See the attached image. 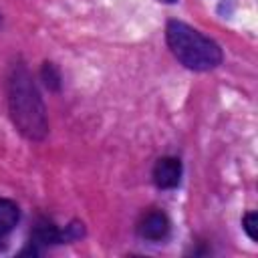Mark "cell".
Listing matches in <instances>:
<instances>
[{
    "instance_id": "obj_1",
    "label": "cell",
    "mask_w": 258,
    "mask_h": 258,
    "mask_svg": "<svg viewBox=\"0 0 258 258\" xmlns=\"http://www.w3.org/2000/svg\"><path fill=\"white\" fill-rule=\"evenodd\" d=\"M8 111L18 133L30 141H40L48 133L46 109L36 83L24 62H16L8 75Z\"/></svg>"
},
{
    "instance_id": "obj_2",
    "label": "cell",
    "mask_w": 258,
    "mask_h": 258,
    "mask_svg": "<svg viewBox=\"0 0 258 258\" xmlns=\"http://www.w3.org/2000/svg\"><path fill=\"white\" fill-rule=\"evenodd\" d=\"M165 40L173 56L189 71L204 73L222 64L224 54L220 44L185 22L169 20L165 26Z\"/></svg>"
},
{
    "instance_id": "obj_3",
    "label": "cell",
    "mask_w": 258,
    "mask_h": 258,
    "mask_svg": "<svg viewBox=\"0 0 258 258\" xmlns=\"http://www.w3.org/2000/svg\"><path fill=\"white\" fill-rule=\"evenodd\" d=\"M153 183L161 189H173L181 179V161L177 157H161L153 165Z\"/></svg>"
},
{
    "instance_id": "obj_4",
    "label": "cell",
    "mask_w": 258,
    "mask_h": 258,
    "mask_svg": "<svg viewBox=\"0 0 258 258\" xmlns=\"http://www.w3.org/2000/svg\"><path fill=\"white\" fill-rule=\"evenodd\" d=\"M137 234L151 242L163 240L169 234V218L159 210H151L141 216V220L137 224Z\"/></svg>"
},
{
    "instance_id": "obj_5",
    "label": "cell",
    "mask_w": 258,
    "mask_h": 258,
    "mask_svg": "<svg viewBox=\"0 0 258 258\" xmlns=\"http://www.w3.org/2000/svg\"><path fill=\"white\" fill-rule=\"evenodd\" d=\"M32 244H60L62 232L46 218H38V222L32 228Z\"/></svg>"
},
{
    "instance_id": "obj_6",
    "label": "cell",
    "mask_w": 258,
    "mask_h": 258,
    "mask_svg": "<svg viewBox=\"0 0 258 258\" xmlns=\"http://www.w3.org/2000/svg\"><path fill=\"white\" fill-rule=\"evenodd\" d=\"M18 220H20V208L16 206V202L0 198V236L12 232Z\"/></svg>"
},
{
    "instance_id": "obj_7",
    "label": "cell",
    "mask_w": 258,
    "mask_h": 258,
    "mask_svg": "<svg viewBox=\"0 0 258 258\" xmlns=\"http://www.w3.org/2000/svg\"><path fill=\"white\" fill-rule=\"evenodd\" d=\"M40 77H42L44 85L48 87V91H58L60 89V73L52 62H42Z\"/></svg>"
},
{
    "instance_id": "obj_8",
    "label": "cell",
    "mask_w": 258,
    "mask_h": 258,
    "mask_svg": "<svg viewBox=\"0 0 258 258\" xmlns=\"http://www.w3.org/2000/svg\"><path fill=\"white\" fill-rule=\"evenodd\" d=\"M242 228L246 232V236L256 242L258 240V214L256 212H248L244 218H242Z\"/></svg>"
},
{
    "instance_id": "obj_9",
    "label": "cell",
    "mask_w": 258,
    "mask_h": 258,
    "mask_svg": "<svg viewBox=\"0 0 258 258\" xmlns=\"http://www.w3.org/2000/svg\"><path fill=\"white\" fill-rule=\"evenodd\" d=\"M83 232H85L83 224H81V222H73V224H69V226H67V230L62 232V242L77 240V238H81V236H83Z\"/></svg>"
},
{
    "instance_id": "obj_10",
    "label": "cell",
    "mask_w": 258,
    "mask_h": 258,
    "mask_svg": "<svg viewBox=\"0 0 258 258\" xmlns=\"http://www.w3.org/2000/svg\"><path fill=\"white\" fill-rule=\"evenodd\" d=\"M159 2H175V0H159Z\"/></svg>"
}]
</instances>
